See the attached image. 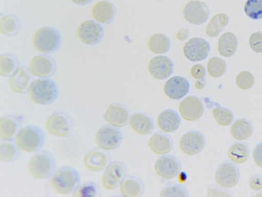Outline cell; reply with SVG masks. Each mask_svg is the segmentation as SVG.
<instances>
[{"label": "cell", "mask_w": 262, "mask_h": 197, "mask_svg": "<svg viewBox=\"0 0 262 197\" xmlns=\"http://www.w3.org/2000/svg\"><path fill=\"white\" fill-rule=\"evenodd\" d=\"M27 93L32 103L45 106L53 103L57 100L59 90L54 80L49 77H41L30 83Z\"/></svg>", "instance_id": "cell-1"}, {"label": "cell", "mask_w": 262, "mask_h": 197, "mask_svg": "<svg viewBox=\"0 0 262 197\" xmlns=\"http://www.w3.org/2000/svg\"><path fill=\"white\" fill-rule=\"evenodd\" d=\"M80 175L78 171L71 166H63L55 171L50 179L52 191L58 195L72 194L79 186Z\"/></svg>", "instance_id": "cell-2"}, {"label": "cell", "mask_w": 262, "mask_h": 197, "mask_svg": "<svg viewBox=\"0 0 262 197\" xmlns=\"http://www.w3.org/2000/svg\"><path fill=\"white\" fill-rule=\"evenodd\" d=\"M45 142L42 129L35 125H28L21 128L16 134L14 143L21 152L33 153L40 150Z\"/></svg>", "instance_id": "cell-3"}, {"label": "cell", "mask_w": 262, "mask_h": 197, "mask_svg": "<svg viewBox=\"0 0 262 197\" xmlns=\"http://www.w3.org/2000/svg\"><path fill=\"white\" fill-rule=\"evenodd\" d=\"M56 167V161L50 152L42 150L34 154L27 164V171L32 178L45 180L51 176Z\"/></svg>", "instance_id": "cell-4"}, {"label": "cell", "mask_w": 262, "mask_h": 197, "mask_svg": "<svg viewBox=\"0 0 262 197\" xmlns=\"http://www.w3.org/2000/svg\"><path fill=\"white\" fill-rule=\"evenodd\" d=\"M32 43L40 52L50 54L55 52L60 48L61 36L56 28L49 26H43L34 32Z\"/></svg>", "instance_id": "cell-5"}, {"label": "cell", "mask_w": 262, "mask_h": 197, "mask_svg": "<svg viewBox=\"0 0 262 197\" xmlns=\"http://www.w3.org/2000/svg\"><path fill=\"white\" fill-rule=\"evenodd\" d=\"M47 132L56 137L70 136L73 132V124L71 117L63 112H55L48 116L45 123Z\"/></svg>", "instance_id": "cell-6"}, {"label": "cell", "mask_w": 262, "mask_h": 197, "mask_svg": "<svg viewBox=\"0 0 262 197\" xmlns=\"http://www.w3.org/2000/svg\"><path fill=\"white\" fill-rule=\"evenodd\" d=\"M122 135L117 127L108 125L100 127L96 131L94 140L97 147L103 150H112L120 145Z\"/></svg>", "instance_id": "cell-7"}, {"label": "cell", "mask_w": 262, "mask_h": 197, "mask_svg": "<svg viewBox=\"0 0 262 197\" xmlns=\"http://www.w3.org/2000/svg\"><path fill=\"white\" fill-rule=\"evenodd\" d=\"M77 36L83 44L93 46L100 43L103 38L104 29L99 23L88 19L81 22L77 29Z\"/></svg>", "instance_id": "cell-8"}, {"label": "cell", "mask_w": 262, "mask_h": 197, "mask_svg": "<svg viewBox=\"0 0 262 197\" xmlns=\"http://www.w3.org/2000/svg\"><path fill=\"white\" fill-rule=\"evenodd\" d=\"M29 70L33 75L39 77H49L56 70L55 60L47 54L33 56L29 63Z\"/></svg>", "instance_id": "cell-9"}, {"label": "cell", "mask_w": 262, "mask_h": 197, "mask_svg": "<svg viewBox=\"0 0 262 197\" xmlns=\"http://www.w3.org/2000/svg\"><path fill=\"white\" fill-rule=\"evenodd\" d=\"M125 168L118 161L109 164L105 168L101 178V185L106 190L116 188L124 179Z\"/></svg>", "instance_id": "cell-10"}, {"label": "cell", "mask_w": 262, "mask_h": 197, "mask_svg": "<svg viewBox=\"0 0 262 197\" xmlns=\"http://www.w3.org/2000/svg\"><path fill=\"white\" fill-rule=\"evenodd\" d=\"M210 11L207 5L199 1L188 2L183 9L185 19L190 24L200 25L205 23L209 17Z\"/></svg>", "instance_id": "cell-11"}, {"label": "cell", "mask_w": 262, "mask_h": 197, "mask_svg": "<svg viewBox=\"0 0 262 197\" xmlns=\"http://www.w3.org/2000/svg\"><path fill=\"white\" fill-rule=\"evenodd\" d=\"M210 50L209 43L200 37H194L187 41L183 46L185 56L191 62L201 61L208 55Z\"/></svg>", "instance_id": "cell-12"}, {"label": "cell", "mask_w": 262, "mask_h": 197, "mask_svg": "<svg viewBox=\"0 0 262 197\" xmlns=\"http://www.w3.org/2000/svg\"><path fill=\"white\" fill-rule=\"evenodd\" d=\"M25 117L21 114H8L4 115L0 119V140L12 141L14 139Z\"/></svg>", "instance_id": "cell-13"}, {"label": "cell", "mask_w": 262, "mask_h": 197, "mask_svg": "<svg viewBox=\"0 0 262 197\" xmlns=\"http://www.w3.org/2000/svg\"><path fill=\"white\" fill-rule=\"evenodd\" d=\"M181 150L188 155L200 153L204 148L205 140L200 132L191 130L184 134L180 140Z\"/></svg>", "instance_id": "cell-14"}, {"label": "cell", "mask_w": 262, "mask_h": 197, "mask_svg": "<svg viewBox=\"0 0 262 197\" xmlns=\"http://www.w3.org/2000/svg\"><path fill=\"white\" fill-rule=\"evenodd\" d=\"M204 107L201 100L196 96H189L180 103L179 111L181 116L185 120L194 121L203 115Z\"/></svg>", "instance_id": "cell-15"}, {"label": "cell", "mask_w": 262, "mask_h": 197, "mask_svg": "<svg viewBox=\"0 0 262 197\" xmlns=\"http://www.w3.org/2000/svg\"><path fill=\"white\" fill-rule=\"evenodd\" d=\"M181 167L179 160L169 155L159 157L154 165L156 174L164 179H171L176 177L180 172Z\"/></svg>", "instance_id": "cell-16"}, {"label": "cell", "mask_w": 262, "mask_h": 197, "mask_svg": "<svg viewBox=\"0 0 262 197\" xmlns=\"http://www.w3.org/2000/svg\"><path fill=\"white\" fill-rule=\"evenodd\" d=\"M239 179V169L231 163H223L217 168L215 173L216 183L223 188H229L234 186Z\"/></svg>", "instance_id": "cell-17"}, {"label": "cell", "mask_w": 262, "mask_h": 197, "mask_svg": "<svg viewBox=\"0 0 262 197\" xmlns=\"http://www.w3.org/2000/svg\"><path fill=\"white\" fill-rule=\"evenodd\" d=\"M129 116V111L126 106L119 103H113L106 109L103 118L108 125L119 128L127 125Z\"/></svg>", "instance_id": "cell-18"}, {"label": "cell", "mask_w": 262, "mask_h": 197, "mask_svg": "<svg viewBox=\"0 0 262 197\" xmlns=\"http://www.w3.org/2000/svg\"><path fill=\"white\" fill-rule=\"evenodd\" d=\"M173 63L167 56H157L151 59L148 70L151 75L157 80L168 77L173 71Z\"/></svg>", "instance_id": "cell-19"}, {"label": "cell", "mask_w": 262, "mask_h": 197, "mask_svg": "<svg viewBox=\"0 0 262 197\" xmlns=\"http://www.w3.org/2000/svg\"><path fill=\"white\" fill-rule=\"evenodd\" d=\"M190 85L184 77L174 76L168 80L164 84L165 94L172 100H180L189 92Z\"/></svg>", "instance_id": "cell-20"}, {"label": "cell", "mask_w": 262, "mask_h": 197, "mask_svg": "<svg viewBox=\"0 0 262 197\" xmlns=\"http://www.w3.org/2000/svg\"><path fill=\"white\" fill-rule=\"evenodd\" d=\"M83 165L88 170L98 172L105 168L108 163L106 154L98 149L88 151L83 156Z\"/></svg>", "instance_id": "cell-21"}, {"label": "cell", "mask_w": 262, "mask_h": 197, "mask_svg": "<svg viewBox=\"0 0 262 197\" xmlns=\"http://www.w3.org/2000/svg\"><path fill=\"white\" fill-rule=\"evenodd\" d=\"M30 72L25 67H18L10 76L8 86L16 93H23L29 87L31 80Z\"/></svg>", "instance_id": "cell-22"}, {"label": "cell", "mask_w": 262, "mask_h": 197, "mask_svg": "<svg viewBox=\"0 0 262 197\" xmlns=\"http://www.w3.org/2000/svg\"><path fill=\"white\" fill-rule=\"evenodd\" d=\"M91 14L97 22L108 24L113 22L116 9L114 5L108 1H101L97 2L93 6Z\"/></svg>", "instance_id": "cell-23"}, {"label": "cell", "mask_w": 262, "mask_h": 197, "mask_svg": "<svg viewBox=\"0 0 262 197\" xmlns=\"http://www.w3.org/2000/svg\"><path fill=\"white\" fill-rule=\"evenodd\" d=\"M157 123L159 128L162 131L170 133L175 131L179 128L181 119L175 110L167 109L159 114Z\"/></svg>", "instance_id": "cell-24"}, {"label": "cell", "mask_w": 262, "mask_h": 197, "mask_svg": "<svg viewBox=\"0 0 262 197\" xmlns=\"http://www.w3.org/2000/svg\"><path fill=\"white\" fill-rule=\"evenodd\" d=\"M129 124L131 129L140 135L149 134L154 127L152 119L142 112H136L130 116Z\"/></svg>", "instance_id": "cell-25"}, {"label": "cell", "mask_w": 262, "mask_h": 197, "mask_svg": "<svg viewBox=\"0 0 262 197\" xmlns=\"http://www.w3.org/2000/svg\"><path fill=\"white\" fill-rule=\"evenodd\" d=\"M148 146L155 153L159 155L168 153L172 149V142L167 135L156 132L148 140Z\"/></svg>", "instance_id": "cell-26"}, {"label": "cell", "mask_w": 262, "mask_h": 197, "mask_svg": "<svg viewBox=\"0 0 262 197\" xmlns=\"http://www.w3.org/2000/svg\"><path fill=\"white\" fill-rule=\"evenodd\" d=\"M119 190L122 196L140 197L143 192V185L136 178L129 176L122 180Z\"/></svg>", "instance_id": "cell-27"}, {"label": "cell", "mask_w": 262, "mask_h": 197, "mask_svg": "<svg viewBox=\"0 0 262 197\" xmlns=\"http://www.w3.org/2000/svg\"><path fill=\"white\" fill-rule=\"evenodd\" d=\"M237 40L231 32L223 33L219 38L217 49L221 55L224 57L232 56L236 51Z\"/></svg>", "instance_id": "cell-28"}, {"label": "cell", "mask_w": 262, "mask_h": 197, "mask_svg": "<svg viewBox=\"0 0 262 197\" xmlns=\"http://www.w3.org/2000/svg\"><path fill=\"white\" fill-rule=\"evenodd\" d=\"M253 132L251 123L246 119H238L232 124L230 134L234 139L243 141L251 136Z\"/></svg>", "instance_id": "cell-29"}, {"label": "cell", "mask_w": 262, "mask_h": 197, "mask_svg": "<svg viewBox=\"0 0 262 197\" xmlns=\"http://www.w3.org/2000/svg\"><path fill=\"white\" fill-rule=\"evenodd\" d=\"M19 19L13 15H6L0 18V33L7 36L16 35L20 31Z\"/></svg>", "instance_id": "cell-30"}, {"label": "cell", "mask_w": 262, "mask_h": 197, "mask_svg": "<svg viewBox=\"0 0 262 197\" xmlns=\"http://www.w3.org/2000/svg\"><path fill=\"white\" fill-rule=\"evenodd\" d=\"M171 46L170 39L162 33L152 34L148 41L149 50L156 54H163L169 50Z\"/></svg>", "instance_id": "cell-31"}, {"label": "cell", "mask_w": 262, "mask_h": 197, "mask_svg": "<svg viewBox=\"0 0 262 197\" xmlns=\"http://www.w3.org/2000/svg\"><path fill=\"white\" fill-rule=\"evenodd\" d=\"M228 22V16L225 13L214 15L207 25L205 29L206 34L210 37L218 35L227 25Z\"/></svg>", "instance_id": "cell-32"}, {"label": "cell", "mask_w": 262, "mask_h": 197, "mask_svg": "<svg viewBox=\"0 0 262 197\" xmlns=\"http://www.w3.org/2000/svg\"><path fill=\"white\" fill-rule=\"evenodd\" d=\"M228 156L232 162L236 164H242L249 156L248 147L243 143H235L229 147Z\"/></svg>", "instance_id": "cell-33"}, {"label": "cell", "mask_w": 262, "mask_h": 197, "mask_svg": "<svg viewBox=\"0 0 262 197\" xmlns=\"http://www.w3.org/2000/svg\"><path fill=\"white\" fill-rule=\"evenodd\" d=\"M20 151L15 143L11 141H1L0 142V161L8 163L17 159Z\"/></svg>", "instance_id": "cell-34"}, {"label": "cell", "mask_w": 262, "mask_h": 197, "mask_svg": "<svg viewBox=\"0 0 262 197\" xmlns=\"http://www.w3.org/2000/svg\"><path fill=\"white\" fill-rule=\"evenodd\" d=\"M18 61L10 54L0 55V75L2 77L10 76L17 68Z\"/></svg>", "instance_id": "cell-35"}, {"label": "cell", "mask_w": 262, "mask_h": 197, "mask_svg": "<svg viewBox=\"0 0 262 197\" xmlns=\"http://www.w3.org/2000/svg\"><path fill=\"white\" fill-rule=\"evenodd\" d=\"M226 70V63L225 61L219 57H211L207 63V71L213 77L222 76Z\"/></svg>", "instance_id": "cell-36"}, {"label": "cell", "mask_w": 262, "mask_h": 197, "mask_svg": "<svg viewBox=\"0 0 262 197\" xmlns=\"http://www.w3.org/2000/svg\"><path fill=\"white\" fill-rule=\"evenodd\" d=\"M212 115L218 124L222 126L230 125L234 118L231 111L223 107H216L212 109Z\"/></svg>", "instance_id": "cell-37"}, {"label": "cell", "mask_w": 262, "mask_h": 197, "mask_svg": "<svg viewBox=\"0 0 262 197\" xmlns=\"http://www.w3.org/2000/svg\"><path fill=\"white\" fill-rule=\"evenodd\" d=\"M97 185L91 181L83 183L72 193L73 197H95L98 195Z\"/></svg>", "instance_id": "cell-38"}, {"label": "cell", "mask_w": 262, "mask_h": 197, "mask_svg": "<svg viewBox=\"0 0 262 197\" xmlns=\"http://www.w3.org/2000/svg\"><path fill=\"white\" fill-rule=\"evenodd\" d=\"M246 14L253 19L262 18V0H247L244 7Z\"/></svg>", "instance_id": "cell-39"}, {"label": "cell", "mask_w": 262, "mask_h": 197, "mask_svg": "<svg viewBox=\"0 0 262 197\" xmlns=\"http://www.w3.org/2000/svg\"><path fill=\"white\" fill-rule=\"evenodd\" d=\"M160 196L162 197H188L187 190L178 184H170L165 186L161 190Z\"/></svg>", "instance_id": "cell-40"}, {"label": "cell", "mask_w": 262, "mask_h": 197, "mask_svg": "<svg viewBox=\"0 0 262 197\" xmlns=\"http://www.w3.org/2000/svg\"><path fill=\"white\" fill-rule=\"evenodd\" d=\"M235 83L237 86L241 89L247 90L253 86L254 83V78L252 73L244 71L237 74Z\"/></svg>", "instance_id": "cell-41"}, {"label": "cell", "mask_w": 262, "mask_h": 197, "mask_svg": "<svg viewBox=\"0 0 262 197\" xmlns=\"http://www.w3.org/2000/svg\"><path fill=\"white\" fill-rule=\"evenodd\" d=\"M251 49L257 53H262V32L258 31L252 33L249 40Z\"/></svg>", "instance_id": "cell-42"}, {"label": "cell", "mask_w": 262, "mask_h": 197, "mask_svg": "<svg viewBox=\"0 0 262 197\" xmlns=\"http://www.w3.org/2000/svg\"><path fill=\"white\" fill-rule=\"evenodd\" d=\"M191 76L196 80H203L206 75V70L204 66L197 64L192 66L190 70Z\"/></svg>", "instance_id": "cell-43"}, {"label": "cell", "mask_w": 262, "mask_h": 197, "mask_svg": "<svg viewBox=\"0 0 262 197\" xmlns=\"http://www.w3.org/2000/svg\"><path fill=\"white\" fill-rule=\"evenodd\" d=\"M250 188L255 191L262 189V175L256 174L252 176L249 182Z\"/></svg>", "instance_id": "cell-44"}, {"label": "cell", "mask_w": 262, "mask_h": 197, "mask_svg": "<svg viewBox=\"0 0 262 197\" xmlns=\"http://www.w3.org/2000/svg\"><path fill=\"white\" fill-rule=\"evenodd\" d=\"M253 158L255 164L262 168V142L255 147L253 152Z\"/></svg>", "instance_id": "cell-45"}, {"label": "cell", "mask_w": 262, "mask_h": 197, "mask_svg": "<svg viewBox=\"0 0 262 197\" xmlns=\"http://www.w3.org/2000/svg\"><path fill=\"white\" fill-rule=\"evenodd\" d=\"M188 36V31L185 29H180L177 34V38L180 41L186 40Z\"/></svg>", "instance_id": "cell-46"}, {"label": "cell", "mask_w": 262, "mask_h": 197, "mask_svg": "<svg viewBox=\"0 0 262 197\" xmlns=\"http://www.w3.org/2000/svg\"><path fill=\"white\" fill-rule=\"evenodd\" d=\"M72 3L79 6H86L91 3L93 0H70Z\"/></svg>", "instance_id": "cell-47"}, {"label": "cell", "mask_w": 262, "mask_h": 197, "mask_svg": "<svg viewBox=\"0 0 262 197\" xmlns=\"http://www.w3.org/2000/svg\"><path fill=\"white\" fill-rule=\"evenodd\" d=\"M204 79L203 80H199V81L196 82L195 84V86L197 89H200L204 87L205 85Z\"/></svg>", "instance_id": "cell-48"}, {"label": "cell", "mask_w": 262, "mask_h": 197, "mask_svg": "<svg viewBox=\"0 0 262 197\" xmlns=\"http://www.w3.org/2000/svg\"><path fill=\"white\" fill-rule=\"evenodd\" d=\"M159 1H161V0H159Z\"/></svg>", "instance_id": "cell-49"}]
</instances>
